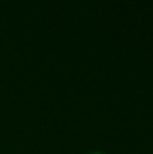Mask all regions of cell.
I'll return each mask as SVG.
<instances>
[{"mask_svg":"<svg viewBox=\"0 0 153 154\" xmlns=\"http://www.w3.org/2000/svg\"><path fill=\"white\" fill-rule=\"evenodd\" d=\"M88 154H107V153H105V152H89Z\"/></svg>","mask_w":153,"mask_h":154,"instance_id":"1","label":"cell"}]
</instances>
